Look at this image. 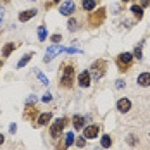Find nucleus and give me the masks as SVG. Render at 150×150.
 I'll return each instance as SVG.
<instances>
[{"instance_id":"1","label":"nucleus","mask_w":150,"mask_h":150,"mask_svg":"<svg viewBox=\"0 0 150 150\" xmlns=\"http://www.w3.org/2000/svg\"><path fill=\"white\" fill-rule=\"evenodd\" d=\"M73 81H74V69H73V66H66L62 71V76H60V86L71 88Z\"/></svg>"},{"instance_id":"2","label":"nucleus","mask_w":150,"mask_h":150,"mask_svg":"<svg viewBox=\"0 0 150 150\" xmlns=\"http://www.w3.org/2000/svg\"><path fill=\"white\" fill-rule=\"evenodd\" d=\"M131 60H133V54H129V52H122L117 55V67L121 73L128 71V67L131 66Z\"/></svg>"},{"instance_id":"3","label":"nucleus","mask_w":150,"mask_h":150,"mask_svg":"<svg viewBox=\"0 0 150 150\" xmlns=\"http://www.w3.org/2000/svg\"><path fill=\"white\" fill-rule=\"evenodd\" d=\"M105 69H107V62L102 59H98L97 62H93V66H91V76L95 79H100L105 74Z\"/></svg>"},{"instance_id":"4","label":"nucleus","mask_w":150,"mask_h":150,"mask_svg":"<svg viewBox=\"0 0 150 150\" xmlns=\"http://www.w3.org/2000/svg\"><path fill=\"white\" fill-rule=\"evenodd\" d=\"M66 122H67V119L66 117H60V119H57L52 126H50V136L52 138H59L60 133H62V129H64V126H66Z\"/></svg>"},{"instance_id":"5","label":"nucleus","mask_w":150,"mask_h":150,"mask_svg":"<svg viewBox=\"0 0 150 150\" xmlns=\"http://www.w3.org/2000/svg\"><path fill=\"white\" fill-rule=\"evenodd\" d=\"M104 19H105V9L104 7H100L97 12L90 14V26H93V28L100 26V24L104 23Z\"/></svg>"},{"instance_id":"6","label":"nucleus","mask_w":150,"mask_h":150,"mask_svg":"<svg viewBox=\"0 0 150 150\" xmlns=\"http://www.w3.org/2000/svg\"><path fill=\"white\" fill-rule=\"evenodd\" d=\"M60 52H64V47H60L59 43H54L52 47H48V50H47V55H45V62L52 60L55 55H59Z\"/></svg>"},{"instance_id":"7","label":"nucleus","mask_w":150,"mask_h":150,"mask_svg":"<svg viewBox=\"0 0 150 150\" xmlns=\"http://www.w3.org/2000/svg\"><path fill=\"white\" fill-rule=\"evenodd\" d=\"M59 12L62 16H71V14H74V2L73 0H67V2H64L62 5L59 7Z\"/></svg>"},{"instance_id":"8","label":"nucleus","mask_w":150,"mask_h":150,"mask_svg":"<svg viewBox=\"0 0 150 150\" xmlns=\"http://www.w3.org/2000/svg\"><path fill=\"white\" fill-rule=\"evenodd\" d=\"M90 81H91L90 71H83V73H79V76H78V85H79L81 88H88V86H90Z\"/></svg>"},{"instance_id":"9","label":"nucleus","mask_w":150,"mask_h":150,"mask_svg":"<svg viewBox=\"0 0 150 150\" xmlns=\"http://www.w3.org/2000/svg\"><path fill=\"white\" fill-rule=\"evenodd\" d=\"M98 131H100V128L97 124H90V126H86L83 129V135H85V138H88V140H93V138L98 136Z\"/></svg>"},{"instance_id":"10","label":"nucleus","mask_w":150,"mask_h":150,"mask_svg":"<svg viewBox=\"0 0 150 150\" xmlns=\"http://www.w3.org/2000/svg\"><path fill=\"white\" fill-rule=\"evenodd\" d=\"M117 110L121 114H126L131 110V100L129 98H119L117 100Z\"/></svg>"},{"instance_id":"11","label":"nucleus","mask_w":150,"mask_h":150,"mask_svg":"<svg viewBox=\"0 0 150 150\" xmlns=\"http://www.w3.org/2000/svg\"><path fill=\"white\" fill-rule=\"evenodd\" d=\"M136 83H138L140 86H143V88L150 86V73H142V74H138Z\"/></svg>"},{"instance_id":"12","label":"nucleus","mask_w":150,"mask_h":150,"mask_svg":"<svg viewBox=\"0 0 150 150\" xmlns=\"http://www.w3.org/2000/svg\"><path fill=\"white\" fill-rule=\"evenodd\" d=\"M36 16V9H30V11H23L21 14H19V21L21 23H26V21H30Z\"/></svg>"},{"instance_id":"13","label":"nucleus","mask_w":150,"mask_h":150,"mask_svg":"<svg viewBox=\"0 0 150 150\" xmlns=\"http://www.w3.org/2000/svg\"><path fill=\"white\" fill-rule=\"evenodd\" d=\"M50 119H52V112H43V114L38 116V124L40 126H45V124L50 122Z\"/></svg>"},{"instance_id":"14","label":"nucleus","mask_w":150,"mask_h":150,"mask_svg":"<svg viewBox=\"0 0 150 150\" xmlns=\"http://www.w3.org/2000/svg\"><path fill=\"white\" fill-rule=\"evenodd\" d=\"M81 7L90 12V11H93L97 7V0H81Z\"/></svg>"},{"instance_id":"15","label":"nucleus","mask_w":150,"mask_h":150,"mask_svg":"<svg viewBox=\"0 0 150 150\" xmlns=\"http://www.w3.org/2000/svg\"><path fill=\"white\" fill-rule=\"evenodd\" d=\"M74 143V135L69 131V133H66V136H64V145H62V149H67V147H71Z\"/></svg>"},{"instance_id":"16","label":"nucleus","mask_w":150,"mask_h":150,"mask_svg":"<svg viewBox=\"0 0 150 150\" xmlns=\"http://www.w3.org/2000/svg\"><path fill=\"white\" fill-rule=\"evenodd\" d=\"M83 124H85V119H83L81 116H78V114H76L74 117H73V126H74L76 129H81V128H83Z\"/></svg>"},{"instance_id":"17","label":"nucleus","mask_w":150,"mask_h":150,"mask_svg":"<svg viewBox=\"0 0 150 150\" xmlns=\"http://www.w3.org/2000/svg\"><path fill=\"white\" fill-rule=\"evenodd\" d=\"M14 48H16V43H12V42H11V43H7V45L2 48V55H4V57H9V55H11V52H12Z\"/></svg>"},{"instance_id":"18","label":"nucleus","mask_w":150,"mask_h":150,"mask_svg":"<svg viewBox=\"0 0 150 150\" xmlns=\"http://www.w3.org/2000/svg\"><path fill=\"white\" fill-rule=\"evenodd\" d=\"M100 145H102V149H110V145H112V138L109 135H104L102 136V140H100Z\"/></svg>"},{"instance_id":"19","label":"nucleus","mask_w":150,"mask_h":150,"mask_svg":"<svg viewBox=\"0 0 150 150\" xmlns=\"http://www.w3.org/2000/svg\"><path fill=\"white\" fill-rule=\"evenodd\" d=\"M131 12H133L135 17L140 21V19L143 17V7H140V5H133V7H131Z\"/></svg>"},{"instance_id":"20","label":"nucleus","mask_w":150,"mask_h":150,"mask_svg":"<svg viewBox=\"0 0 150 150\" xmlns=\"http://www.w3.org/2000/svg\"><path fill=\"white\" fill-rule=\"evenodd\" d=\"M31 59H33V54H26V55H24L23 59L17 62V67H19V69H21V67H24V66H26V64H28V62H30Z\"/></svg>"},{"instance_id":"21","label":"nucleus","mask_w":150,"mask_h":150,"mask_svg":"<svg viewBox=\"0 0 150 150\" xmlns=\"http://www.w3.org/2000/svg\"><path fill=\"white\" fill-rule=\"evenodd\" d=\"M36 112H38V110H36V107H33V105H28V107H26V114H24V116H26V117H35V116H36Z\"/></svg>"},{"instance_id":"22","label":"nucleus","mask_w":150,"mask_h":150,"mask_svg":"<svg viewBox=\"0 0 150 150\" xmlns=\"http://www.w3.org/2000/svg\"><path fill=\"white\" fill-rule=\"evenodd\" d=\"M45 38H47V28L45 26H40V28H38V40L43 42Z\"/></svg>"},{"instance_id":"23","label":"nucleus","mask_w":150,"mask_h":150,"mask_svg":"<svg viewBox=\"0 0 150 150\" xmlns=\"http://www.w3.org/2000/svg\"><path fill=\"white\" fill-rule=\"evenodd\" d=\"M35 74L38 76V79H40V81H42V85H48V79H47V76L45 74H42V73H40V71H38V69H35Z\"/></svg>"},{"instance_id":"24","label":"nucleus","mask_w":150,"mask_h":150,"mask_svg":"<svg viewBox=\"0 0 150 150\" xmlns=\"http://www.w3.org/2000/svg\"><path fill=\"white\" fill-rule=\"evenodd\" d=\"M142 47H143V43H142L140 47H136V48H135V54H133V57H136L138 60H142V57H143V55H142Z\"/></svg>"},{"instance_id":"25","label":"nucleus","mask_w":150,"mask_h":150,"mask_svg":"<svg viewBox=\"0 0 150 150\" xmlns=\"http://www.w3.org/2000/svg\"><path fill=\"white\" fill-rule=\"evenodd\" d=\"M76 26H78L76 19H73V17H71V19H69V23H67V28H69L71 31H74V30H76Z\"/></svg>"},{"instance_id":"26","label":"nucleus","mask_w":150,"mask_h":150,"mask_svg":"<svg viewBox=\"0 0 150 150\" xmlns=\"http://www.w3.org/2000/svg\"><path fill=\"white\" fill-rule=\"evenodd\" d=\"M74 142H76V145H78L79 149H83V147L86 145V140H85L83 136H81V138H78V140H74Z\"/></svg>"},{"instance_id":"27","label":"nucleus","mask_w":150,"mask_h":150,"mask_svg":"<svg viewBox=\"0 0 150 150\" xmlns=\"http://www.w3.org/2000/svg\"><path fill=\"white\" fill-rule=\"evenodd\" d=\"M36 102V97L35 95H30L28 98H26V105H31V104H35Z\"/></svg>"},{"instance_id":"28","label":"nucleus","mask_w":150,"mask_h":150,"mask_svg":"<svg viewBox=\"0 0 150 150\" xmlns=\"http://www.w3.org/2000/svg\"><path fill=\"white\" fill-rule=\"evenodd\" d=\"M64 52H66V54H79L81 50H79V48H64Z\"/></svg>"},{"instance_id":"29","label":"nucleus","mask_w":150,"mask_h":150,"mask_svg":"<svg viewBox=\"0 0 150 150\" xmlns=\"http://www.w3.org/2000/svg\"><path fill=\"white\" fill-rule=\"evenodd\" d=\"M50 100H52V95H50V93H45V95L42 97V102H50Z\"/></svg>"},{"instance_id":"30","label":"nucleus","mask_w":150,"mask_h":150,"mask_svg":"<svg viewBox=\"0 0 150 150\" xmlns=\"http://www.w3.org/2000/svg\"><path fill=\"white\" fill-rule=\"evenodd\" d=\"M60 40H62V36H60V35H54V36H52V42H54V43H59Z\"/></svg>"},{"instance_id":"31","label":"nucleus","mask_w":150,"mask_h":150,"mask_svg":"<svg viewBox=\"0 0 150 150\" xmlns=\"http://www.w3.org/2000/svg\"><path fill=\"white\" fill-rule=\"evenodd\" d=\"M124 85H126V83H124L122 79H117V81H116V88H122Z\"/></svg>"},{"instance_id":"32","label":"nucleus","mask_w":150,"mask_h":150,"mask_svg":"<svg viewBox=\"0 0 150 150\" xmlns=\"http://www.w3.org/2000/svg\"><path fill=\"white\" fill-rule=\"evenodd\" d=\"M9 129H11V133H16V131H17V126H16V124H11Z\"/></svg>"},{"instance_id":"33","label":"nucleus","mask_w":150,"mask_h":150,"mask_svg":"<svg viewBox=\"0 0 150 150\" xmlns=\"http://www.w3.org/2000/svg\"><path fill=\"white\" fill-rule=\"evenodd\" d=\"M149 4H150V0H142V5H140V7H147Z\"/></svg>"},{"instance_id":"34","label":"nucleus","mask_w":150,"mask_h":150,"mask_svg":"<svg viewBox=\"0 0 150 150\" xmlns=\"http://www.w3.org/2000/svg\"><path fill=\"white\" fill-rule=\"evenodd\" d=\"M4 140H5V136H4V135H2V133H0V145L4 143Z\"/></svg>"},{"instance_id":"35","label":"nucleus","mask_w":150,"mask_h":150,"mask_svg":"<svg viewBox=\"0 0 150 150\" xmlns=\"http://www.w3.org/2000/svg\"><path fill=\"white\" fill-rule=\"evenodd\" d=\"M2 17H4V9H0V21H2Z\"/></svg>"},{"instance_id":"36","label":"nucleus","mask_w":150,"mask_h":150,"mask_svg":"<svg viewBox=\"0 0 150 150\" xmlns=\"http://www.w3.org/2000/svg\"><path fill=\"white\" fill-rule=\"evenodd\" d=\"M52 2H54V4H59L60 0H52Z\"/></svg>"},{"instance_id":"37","label":"nucleus","mask_w":150,"mask_h":150,"mask_svg":"<svg viewBox=\"0 0 150 150\" xmlns=\"http://www.w3.org/2000/svg\"><path fill=\"white\" fill-rule=\"evenodd\" d=\"M122 2H129V0H122Z\"/></svg>"},{"instance_id":"38","label":"nucleus","mask_w":150,"mask_h":150,"mask_svg":"<svg viewBox=\"0 0 150 150\" xmlns=\"http://www.w3.org/2000/svg\"><path fill=\"white\" fill-rule=\"evenodd\" d=\"M0 66H2V60H0Z\"/></svg>"},{"instance_id":"39","label":"nucleus","mask_w":150,"mask_h":150,"mask_svg":"<svg viewBox=\"0 0 150 150\" xmlns=\"http://www.w3.org/2000/svg\"><path fill=\"white\" fill-rule=\"evenodd\" d=\"M31 2H36V0H31Z\"/></svg>"}]
</instances>
